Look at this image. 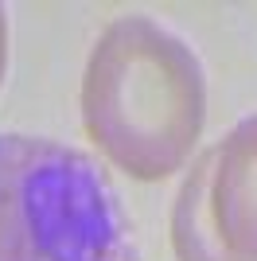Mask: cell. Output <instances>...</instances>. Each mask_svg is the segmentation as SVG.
<instances>
[{"label":"cell","mask_w":257,"mask_h":261,"mask_svg":"<svg viewBox=\"0 0 257 261\" xmlns=\"http://www.w3.org/2000/svg\"><path fill=\"white\" fill-rule=\"evenodd\" d=\"M0 261H137L117 195L90 156L0 133Z\"/></svg>","instance_id":"7a4b0ae2"},{"label":"cell","mask_w":257,"mask_h":261,"mask_svg":"<svg viewBox=\"0 0 257 261\" xmlns=\"http://www.w3.org/2000/svg\"><path fill=\"white\" fill-rule=\"evenodd\" d=\"M207 121L195 51L148 16H121L97 35L82 74V125L133 179H164L191 156Z\"/></svg>","instance_id":"6da1fadb"},{"label":"cell","mask_w":257,"mask_h":261,"mask_svg":"<svg viewBox=\"0 0 257 261\" xmlns=\"http://www.w3.org/2000/svg\"><path fill=\"white\" fill-rule=\"evenodd\" d=\"M4 63H8V12L0 4V78H4Z\"/></svg>","instance_id":"277c9868"},{"label":"cell","mask_w":257,"mask_h":261,"mask_svg":"<svg viewBox=\"0 0 257 261\" xmlns=\"http://www.w3.org/2000/svg\"><path fill=\"white\" fill-rule=\"evenodd\" d=\"M207 218L222 261H257V113L238 121L211 152Z\"/></svg>","instance_id":"3957f363"}]
</instances>
